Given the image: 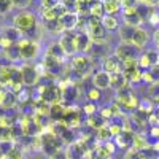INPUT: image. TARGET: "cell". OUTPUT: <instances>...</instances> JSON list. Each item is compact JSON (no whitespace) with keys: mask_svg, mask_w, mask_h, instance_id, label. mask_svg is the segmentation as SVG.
I'll return each mask as SVG.
<instances>
[{"mask_svg":"<svg viewBox=\"0 0 159 159\" xmlns=\"http://www.w3.org/2000/svg\"><path fill=\"white\" fill-rule=\"evenodd\" d=\"M37 25H38V16L30 10H19L13 16V27L22 35L30 34Z\"/></svg>","mask_w":159,"mask_h":159,"instance_id":"obj_1","label":"cell"},{"mask_svg":"<svg viewBox=\"0 0 159 159\" xmlns=\"http://www.w3.org/2000/svg\"><path fill=\"white\" fill-rule=\"evenodd\" d=\"M16 46L19 48L21 51V56L22 59H35L38 56V49H40V45L37 42H34V40H30L29 37H22L19 42L16 43Z\"/></svg>","mask_w":159,"mask_h":159,"instance_id":"obj_2","label":"cell"},{"mask_svg":"<svg viewBox=\"0 0 159 159\" xmlns=\"http://www.w3.org/2000/svg\"><path fill=\"white\" fill-rule=\"evenodd\" d=\"M70 67L73 73L84 75L92 67V59L89 57V54H75L70 61Z\"/></svg>","mask_w":159,"mask_h":159,"instance_id":"obj_3","label":"cell"},{"mask_svg":"<svg viewBox=\"0 0 159 159\" xmlns=\"http://www.w3.org/2000/svg\"><path fill=\"white\" fill-rule=\"evenodd\" d=\"M139 51L134 45H127V43H119L115 51H113V54L121 61V62H126V61H132V59H139Z\"/></svg>","mask_w":159,"mask_h":159,"instance_id":"obj_4","label":"cell"},{"mask_svg":"<svg viewBox=\"0 0 159 159\" xmlns=\"http://www.w3.org/2000/svg\"><path fill=\"white\" fill-rule=\"evenodd\" d=\"M75 38H76V32H64L59 40L57 45L61 46L62 52L65 56H75L76 54V46H75Z\"/></svg>","mask_w":159,"mask_h":159,"instance_id":"obj_5","label":"cell"},{"mask_svg":"<svg viewBox=\"0 0 159 159\" xmlns=\"http://www.w3.org/2000/svg\"><path fill=\"white\" fill-rule=\"evenodd\" d=\"M21 76H22V84L24 86H35L38 83L40 78V70H37L35 65L32 64H24L22 67H19Z\"/></svg>","mask_w":159,"mask_h":159,"instance_id":"obj_6","label":"cell"},{"mask_svg":"<svg viewBox=\"0 0 159 159\" xmlns=\"http://www.w3.org/2000/svg\"><path fill=\"white\" fill-rule=\"evenodd\" d=\"M102 70L110 75L113 73H123V62L115 54H108L105 59H102Z\"/></svg>","mask_w":159,"mask_h":159,"instance_id":"obj_7","label":"cell"},{"mask_svg":"<svg viewBox=\"0 0 159 159\" xmlns=\"http://www.w3.org/2000/svg\"><path fill=\"white\" fill-rule=\"evenodd\" d=\"M62 62L64 61H61V59H57V57H54V56H51V54H45V57H43V69L48 72V73H51V75H61L62 73Z\"/></svg>","mask_w":159,"mask_h":159,"instance_id":"obj_8","label":"cell"},{"mask_svg":"<svg viewBox=\"0 0 159 159\" xmlns=\"http://www.w3.org/2000/svg\"><path fill=\"white\" fill-rule=\"evenodd\" d=\"M150 42V34L148 30L142 27V25H139V27L134 29V35H132V45H134L137 49H143L145 46L148 45Z\"/></svg>","mask_w":159,"mask_h":159,"instance_id":"obj_9","label":"cell"},{"mask_svg":"<svg viewBox=\"0 0 159 159\" xmlns=\"http://www.w3.org/2000/svg\"><path fill=\"white\" fill-rule=\"evenodd\" d=\"M123 13V18H124V24L130 25V27H139V25L143 22L140 15L137 13V7H127L121 10Z\"/></svg>","mask_w":159,"mask_h":159,"instance_id":"obj_10","label":"cell"},{"mask_svg":"<svg viewBox=\"0 0 159 159\" xmlns=\"http://www.w3.org/2000/svg\"><path fill=\"white\" fill-rule=\"evenodd\" d=\"M92 86L97 88L99 91L110 89V73L103 72V70L94 72V75H92Z\"/></svg>","mask_w":159,"mask_h":159,"instance_id":"obj_11","label":"cell"},{"mask_svg":"<svg viewBox=\"0 0 159 159\" xmlns=\"http://www.w3.org/2000/svg\"><path fill=\"white\" fill-rule=\"evenodd\" d=\"M59 21H61V24H62V27H64L65 32H72L73 29L78 27L80 15H78V13H75V11H70V10H69Z\"/></svg>","mask_w":159,"mask_h":159,"instance_id":"obj_12","label":"cell"},{"mask_svg":"<svg viewBox=\"0 0 159 159\" xmlns=\"http://www.w3.org/2000/svg\"><path fill=\"white\" fill-rule=\"evenodd\" d=\"M108 46H107V40L105 42H92V45H91V49H89V57L92 59V57H102V59H105L108 54Z\"/></svg>","mask_w":159,"mask_h":159,"instance_id":"obj_13","label":"cell"},{"mask_svg":"<svg viewBox=\"0 0 159 159\" xmlns=\"http://www.w3.org/2000/svg\"><path fill=\"white\" fill-rule=\"evenodd\" d=\"M65 115H67V107H65L64 103H54L49 107V119H52V121H57L61 123L62 119L65 118Z\"/></svg>","mask_w":159,"mask_h":159,"instance_id":"obj_14","label":"cell"},{"mask_svg":"<svg viewBox=\"0 0 159 159\" xmlns=\"http://www.w3.org/2000/svg\"><path fill=\"white\" fill-rule=\"evenodd\" d=\"M110 88L118 92L121 89L129 88V83H127V80L123 73H113V75H110Z\"/></svg>","mask_w":159,"mask_h":159,"instance_id":"obj_15","label":"cell"},{"mask_svg":"<svg viewBox=\"0 0 159 159\" xmlns=\"http://www.w3.org/2000/svg\"><path fill=\"white\" fill-rule=\"evenodd\" d=\"M102 5H103L105 15H111V16H116V13H119L123 8L121 0H103Z\"/></svg>","mask_w":159,"mask_h":159,"instance_id":"obj_16","label":"cell"},{"mask_svg":"<svg viewBox=\"0 0 159 159\" xmlns=\"http://www.w3.org/2000/svg\"><path fill=\"white\" fill-rule=\"evenodd\" d=\"M103 29L107 32H113V30H118L121 25H119V19L116 16H111V15H105L102 19H100Z\"/></svg>","mask_w":159,"mask_h":159,"instance_id":"obj_17","label":"cell"},{"mask_svg":"<svg viewBox=\"0 0 159 159\" xmlns=\"http://www.w3.org/2000/svg\"><path fill=\"white\" fill-rule=\"evenodd\" d=\"M148 147H151L150 142H148V137L145 134H140V132H137V134L134 135V142H132V148L137 150V151H143L147 150Z\"/></svg>","mask_w":159,"mask_h":159,"instance_id":"obj_18","label":"cell"},{"mask_svg":"<svg viewBox=\"0 0 159 159\" xmlns=\"http://www.w3.org/2000/svg\"><path fill=\"white\" fill-rule=\"evenodd\" d=\"M134 29H135V27H130V25H126V24L119 27V38H121V43L132 45V35H134Z\"/></svg>","mask_w":159,"mask_h":159,"instance_id":"obj_19","label":"cell"},{"mask_svg":"<svg viewBox=\"0 0 159 159\" xmlns=\"http://www.w3.org/2000/svg\"><path fill=\"white\" fill-rule=\"evenodd\" d=\"M43 24H45V29H46L48 32H51V34L61 35V34H64V32H65L59 19H54V21H48V22H43Z\"/></svg>","mask_w":159,"mask_h":159,"instance_id":"obj_20","label":"cell"},{"mask_svg":"<svg viewBox=\"0 0 159 159\" xmlns=\"http://www.w3.org/2000/svg\"><path fill=\"white\" fill-rule=\"evenodd\" d=\"M86 124H88L89 127H92L94 130H97V129H100L102 126L107 124V121H105V119H102V118L99 116V113H96V115H92V116H88Z\"/></svg>","mask_w":159,"mask_h":159,"instance_id":"obj_21","label":"cell"},{"mask_svg":"<svg viewBox=\"0 0 159 159\" xmlns=\"http://www.w3.org/2000/svg\"><path fill=\"white\" fill-rule=\"evenodd\" d=\"M86 99H88V102L97 103V102L102 99V91H99L97 88L92 86L91 89H88V91H86Z\"/></svg>","mask_w":159,"mask_h":159,"instance_id":"obj_22","label":"cell"},{"mask_svg":"<svg viewBox=\"0 0 159 159\" xmlns=\"http://www.w3.org/2000/svg\"><path fill=\"white\" fill-rule=\"evenodd\" d=\"M96 137L100 140V142H107V140H111V134H110V129H108V123L102 126L100 129L96 130Z\"/></svg>","mask_w":159,"mask_h":159,"instance_id":"obj_23","label":"cell"},{"mask_svg":"<svg viewBox=\"0 0 159 159\" xmlns=\"http://www.w3.org/2000/svg\"><path fill=\"white\" fill-rule=\"evenodd\" d=\"M86 116H92V115H96L99 111V107H97V103H92V102H86L83 105V110H81Z\"/></svg>","mask_w":159,"mask_h":159,"instance_id":"obj_24","label":"cell"},{"mask_svg":"<svg viewBox=\"0 0 159 159\" xmlns=\"http://www.w3.org/2000/svg\"><path fill=\"white\" fill-rule=\"evenodd\" d=\"M16 43L13 42V40H10L7 35H3L2 32H0V49L2 51H7V49H10L11 46H15Z\"/></svg>","mask_w":159,"mask_h":159,"instance_id":"obj_25","label":"cell"},{"mask_svg":"<svg viewBox=\"0 0 159 159\" xmlns=\"http://www.w3.org/2000/svg\"><path fill=\"white\" fill-rule=\"evenodd\" d=\"M13 8V0H0V15H5Z\"/></svg>","mask_w":159,"mask_h":159,"instance_id":"obj_26","label":"cell"},{"mask_svg":"<svg viewBox=\"0 0 159 159\" xmlns=\"http://www.w3.org/2000/svg\"><path fill=\"white\" fill-rule=\"evenodd\" d=\"M148 22L159 29V11H157V10H153V11H151V15H150V18H148Z\"/></svg>","mask_w":159,"mask_h":159,"instance_id":"obj_27","label":"cell"},{"mask_svg":"<svg viewBox=\"0 0 159 159\" xmlns=\"http://www.w3.org/2000/svg\"><path fill=\"white\" fill-rule=\"evenodd\" d=\"M32 3V0H13V7H16L19 10H25Z\"/></svg>","mask_w":159,"mask_h":159,"instance_id":"obj_28","label":"cell"},{"mask_svg":"<svg viewBox=\"0 0 159 159\" xmlns=\"http://www.w3.org/2000/svg\"><path fill=\"white\" fill-rule=\"evenodd\" d=\"M126 159H143V156L140 154V151L130 148V150L126 153Z\"/></svg>","mask_w":159,"mask_h":159,"instance_id":"obj_29","label":"cell"},{"mask_svg":"<svg viewBox=\"0 0 159 159\" xmlns=\"http://www.w3.org/2000/svg\"><path fill=\"white\" fill-rule=\"evenodd\" d=\"M150 137L154 140H159V126H151L150 127Z\"/></svg>","mask_w":159,"mask_h":159,"instance_id":"obj_30","label":"cell"},{"mask_svg":"<svg viewBox=\"0 0 159 159\" xmlns=\"http://www.w3.org/2000/svg\"><path fill=\"white\" fill-rule=\"evenodd\" d=\"M76 2H78V0H61V3H62L64 7H67V8L75 7V5H76Z\"/></svg>","mask_w":159,"mask_h":159,"instance_id":"obj_31","label":"cell"},{"mask_svg":"<svg viewBox=\"0 0 159 159\" xmlns=\"http://www.w3.org/2000/svg\"><path fill=\"white\" fill-rule=\"evenodd\" d=\"M153 38H154V43L159 46V29H156V32H154V37H153Z\"/></svg>","mask_w":159,"mask_h":159,"instance_id":"obj_32","label":"cell"},{"mask_svg":"<svg viewBox=\"0 0 159 159\" xmlns=\"http://www.w3.org/2000/svg\"><path fill=\"white\" fill-rule=\"evenodd\" d=\"M154 115H156V118H157V121H159V107L154 110Z\"/></svg>","mask_w":159,"mask_h":159,"instance_id":"obj_33","label":"cell"},{"mask_svg":"<svg viewBox=\"0 0 159 159\" xmlns=\"http://www.w3.org/2000/svg\"><path fill=\"white\" fill-rule=\"evenodd\" d=\"M157 65H159V57H157Z\"/></svg>","mask_w":159,"mask_h":159,"instance_id":"obj_34","label":"cell"},{"mask_svg":"<svg viewBox=\"0 0 159 159\" xmlns=\"http://www.w3.org/2000/svg\"><path fill=\"white\" fill-rule=\"evenodd\" d=\"M108 159H115V157H108Z\"/></svg>","mask_w":159,"mask_h":159,"instance_id":"obj_35","label":"cell"},{"mask_svg":"<svg viewBox=\"0 0 159 159\" xmlns=\"http://www.w3.org/2000/svg\"><path fill=\"white\" fill-rule=\"evenodd\" d=\"M0 30H2V29H0Z\"/></svg>","mask_w":159,"mask_h":159,"instance_id":"obj_36","label":"cell"}]
</instances>
